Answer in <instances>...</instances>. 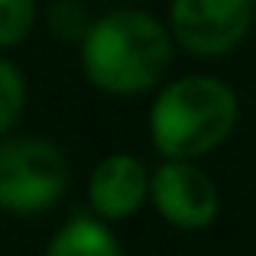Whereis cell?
I'll use <instances>...</instances> for the list:
<instances>
[{"mask_svg": "<svg viewBox=\"0 0 256 256\" xmlns=\"http://www.w3.org/2000/svg\"><path fill=\"white\" fill-rule=\"evenodd\" d=\"M256 0H172L169 30L185 52L218 58L246 39Z\"/></svg>", "mask_w": 256, "mask_h": 256, "instance_id": "cell-4", "label": "cell"}, {"mask_svg": "<svg viewBox=\"0 0 256 256\" xmlns=\"http://www.w3.org/2000/svg\"><path fill=\"white\" fill-rule=\"evenodd\" d=\"M36 23V0H0V49L13 52Z\"/></svg>", "mask_w": 256, "mask_h": 256, "instance_id": "cell-9", "label": "cell"}, {"mask_svg": "<svg viewBox=\"0 0 256 256\" xmlns=\"http://www.w3.org/2000/svg\"><path fill=\"white\" fill-rule=\"evenodd\" d=\"M26 110V78L10 56L0 58V133H13Z\"/></svg>", "mask_w": 256, "mask_h": 256, "instance_id": "cell-8", "label": "cell"}, {"mask_svg": "<svg viewBox=\"0 0 256 256\" xmlns=\"http://www.w3.org/2000/svg\"><path fill=\"white\" fill-rule=\"evenodd\" d=\"M237 94L211 75H185L166 84L150 107V140L162 159H194L214 152L237 126Z\"/></svg>", "mask_w": 256, "mask_h": 256, "instance_id": "cell-2", "label": "cell"}, {"mask_svg": "<svg viewBox=\"0 0 256 256\" xmlns=\"http://www.w3.org/2000/svg\"><path fill=\"white\" fill-rule=\"evenodd\" d=\"M49 26L65 39H75V36L84 39V32L91 30V23H84V10L75 6V4H68V0H58L49 10Z\"/></svg>", "mask_w": 256, "mask_h": 256, "instance_id": "cell-10", "label": "cell"}, {"mask_svg": "<svg viewBox=\"0 0 256 256\" xmlns=\"http://www.w3.org/2000/svg\"><path fill=\"white\" fill-rule=\"evenodd\" d=\"M42 256H124V246L107 227V220L94 214V218H72L68 224H62L46 244Z\"/></svg>", "mask_w": 256, "mask_h": 256, "instance_id": "cell-7", "label": "cell"}, {"mask_svg": "<svg viewBox=\"0 0 256 256\" xmlns=\"http://www.w3.org/2000/svg\"><path fill=\"white\" fill-rule=\"evenodd\" d=\"M172 46V30L146 10H110L84 32L82 72L110 98L146 94L169 72Z\"/></svg>", "mask_w": 256, "mask_h": 256, "instance_id": "cell-1", "label": "cell"}, {"mask_svg": "<svg viewBox=\"0 0 256 256\" xmlns=\"http://www.w3.org/2000/svg\"><path fill=\"white\" fill-rule=\"evenodd\" d=\"M152 172L130 152H114L94 166L88 178V201L100 220H126L150 201Z\"/></svg>", "mask_w": 256, "mask_h": 256, "instance_id": "cell-6", "label": "cell"}, {"mask_svg": "<svg viewBox=\"0 0 256 256\" xmlns=\"http://www.w3.org/2000/svg\"><path fill=\"white\" fill-rule=\"evenodd\" d=\"M68 188V159L52 140L13 136L0 143V208L13 218H36L58 204Z\"/></svg>", "mask_w": 256, "mask_h": 256, "instance_id": "cell-3", "label": "cell"}, {"mask_svg": "<svg viewBox=\"0 0 256 256\" xmlns=\"http://www.w3.org/2000/svg\"><path fill=\"white\" fill-rule=\"evenodd\" d=\"M150 204L166 224L178 230H208L218 220L220 194L218 185L188 159H166L152 169Z\"/></svg>", "mask_w": 256, "mask_h": 256, "instance_id": "cell-5", "label": "cell"}]
</instances>
